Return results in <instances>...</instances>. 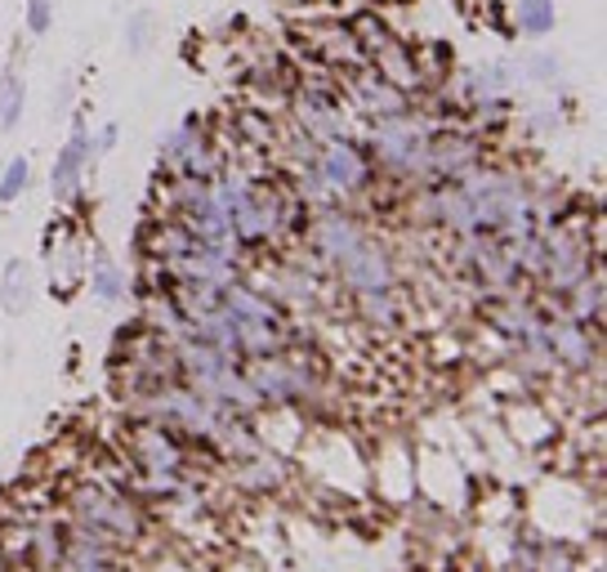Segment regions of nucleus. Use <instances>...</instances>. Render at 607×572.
I'll return each mask as SVG.
<instances>
[{
  "label": "nucleus",
  "mask_w": 607,
  "mask_h": 572,
  "mask_svg": "<svg viewBox=\"0 0 607 572\" xmlns=\"http://www.w3.org/2000/svg\"><path fill=\"white\" fill-rule=\"evenodd\" d=\"M339 273L349 278V287H358V291H384L389 287V265H384V256H376L367 247V241H358L349 256H339Z\"/></svg>",
  "instance_id": "obj_2"
},
{
  "label": "nucleus",
  "mask_w": 607,
  "mask_h": 572,
  "mask_svg": "<svg viewBox=\"0 0 607 572\" xmlns=\"http://www.w3.org/2000/svg\"><path fill=\"white\" fill-rule=\"evenodd\" d=\"M28 304H32V269L14 260V265L6 269V309H10V313H23Z\"/></svg>",
  "instance_id": "obj_7"
},
{
  "label": "nucleus",
  "mask_w": 607,
  "mask_h": 572,
  "mask_svg": "<svg viewBox=\"0 0 607 572\" xmlns=\"http://www.w3.org/2000/svg\"><path fill=\"white\" fill-rule=\"evenodd\" d=\"M126 36H130V54H143L148 41H152V14H134L130 28H126Z\"/></svg>",
  "instance_id": "obj_11"
},
{
  "label": "nucleus",
  "mask_w": 607,
  "mask_h": 572,
  "mask_svg": "<svg viewBox=\"0 0 607 572\" xmlns=\"http://www.w3.org/2000/svg\"><path fill=\"white\" fill-rule=\"evenodd\" d=\"M95 291H99V300H121V278H117V269L99 265V273H95Z\"/></svg>",
  "instance_id": "obj_12"
},
{
  "label": "nucleus",
  "mask_w": 607,
  "mask_h": 572,
  "mask_svg": "<svg viewBox=\"0 0 607 572\" xmlns=\"http://www.w3.org/2000/svg\"><path fill=\"white\" fill-rule=\"evenodd\" d=\"M80 166H85V130L76 126L72 143H67V148L58 152V161H54V180H50L54 197H72V188H76V175H80Z\"/></svg>",
  "instance_id": "obj_3"
},
{
  "label": "nucleus",
  "mask_w": 607,
  "mask_h": 572,
  "mask_svg": "<svg viewBox=\"0 0 607 572\" xmlns=\"http://www.w3.org/2000/svg\"><path fill=\"white\" fill-rule=\"evenodd\" d=\"M518 28L528 36L554 32V0H518Z\"/></svg>",
  "instance_id": "obj_5"
},
{
  "label": "nucleus",
  "mask_w": 607,
  "mask_h": 572,
  "mask_svg": "<svg viewBox=\"0 0 607 572\" xmlns=\"http://www.w3.org/2000/svg\"><path fill=\"white\" fill-rule=\"evenodd\" d=\"M19 112H23V76L6 72L0 76V130H14Z\"/></svg>",
  "instance_id": "obj_6"
},
{
  "label": "nucleus",
  "mask_w": 607,
  "mask_h": 572,
  "mask_svg": "<svg viewBox=\"0 0 607 572\" xmlns=\"http://www.w3.org/2000/svg\"><path fill=\"white\" fill-rule=\"evenodd\" d=\"M532 67H536V76H541V80H550V76L559 72V63H554V58H545V54H541V58H532Z\"/></svg>",
  "instance_id": "obj_13"
},
{
  "label": "nucleus",
  "mask_w": 607,
  "mask_h": 572,
  "mask_svg": "<svg viewBox=\"0 0 607 572\" xmlns=\"http://www.w3.org/2000/svg\"><path fill=\"white\" fill-rule=\"evenodd\" d=\"M50 23H54V0H28V32L45 36Z\"/></svg>",
  "instance_id": "obj_9"
},
{
  "label": "nucleus",
  "mask_w": 607,
  "mask_h": 572,
  "mask_svg": "<svg viewBox=\"0 0 607 572\" xmlns=\"http://www.w3.org/2000/svg\"><path fill=\"white\" fill-rule=\"evenodd\" d=\"M322 161V175L335 184V188H358L367 180V161L354 143H344V139H330L326 152L317 157Z\"/></svg>",
  "instance_id": "obj_1"
},
{
  "label": "nucleus",
  "mask_w": 607,
  "mask_h": 572,
  "mask_svg": "<svg viewBox=\"0 0 607 572\" xmlns=\"http://www.w3.org/2000/svg\"><path fill=\"white\" fill-rule=\"evenodd\" d=\"M23 184H28V161L19 157V161H10L6 180H0V202H14V197L23 193Z\"/></svg>",
  "instance_id": "obj_10"
},
{
  "label": "nucleus",
  "mask_w": 607,
  "mask_h": 572,
  "mask_svg": "<svg viewBox=\"0 0 607 572\" xmlns=\"http://www.w3.org/2000/svg\"><path fill=\"white\" fill-rule=\"evenodd\" d=\"M358 104H362L367 112H376V117H402V112H407L402 90L384 86V80H376V76H362V80H358Z\"/></svg>",
  "instance_id": "obj_4"
},
{
  "label": "nucleus",
  "mask_w": 607,
  "mask_h": 572,
  "mask_svg": "<svg viewBox=\"0 0 607 572\" xmlns=\"http://www.w3.org/2000/svg\"><path fill=\"white\" fill-rule=\"evenodd\" d=\"M376 58L389 67V76L398 80V86H415V80H420V76H415V63H411V58H407L393 41H389V45H380V50H376Z\"/></svg>",
  "instance_id": "obj_8"
}]
</instances>
